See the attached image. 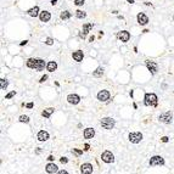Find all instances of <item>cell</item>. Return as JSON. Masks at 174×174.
Here are the masks:
<instances>
[{"instance_id":"cell-1","label":"cell","mask_w":174,"mask_h":174,"mask_svg":"<svg viewBox=\"0 0 174 174\" xmlns=\"http://www.w3.org/2000/svg\"><path fill=\"white\" fill-rule=\"evenodd\" d=\"M144 104L146 106H151V107H155L158 104V97L156 94L153 93H146L145 94V97H144Z\"/></svg>"},{"instance_id":"cell-2","label":"cell","mask_w":174,"mask_h":174,"mask_svg":"<svg viewBox=\"0 0 174 174\" xmlns=\"http://www.w3.org/2000/svg\"><path fill=\"white\" fill-rule=\"evenodd\" d=\"M101 127L104 129H107V130H111V129H113V127H115L116 124V121L113 118H111V117H105V118L101 119Z\"/></svg>"},{"instance_id":"cell-3","label":"cell","mask_w":174,"mask_h":174,"mask_svg":"<svg viewBox=\"0 0 174 174\" xmlns=\"http://www.w3.org/2000/svg\"><path fill=\"white\" fill-rule=\"evenodd\" d=\"M128 140L132 144H139L142 140V134L140 132H133L128 135Z\"/></svg>"},{"instance_id":"cell-4","label":"cell","mask_w":174,"mask_h":174,"mask_svg":"<svg viewBox=\"0 0 174 174\" xmlns=\"http://www.w3.org/2000/svg\"><path fill=\"white\" fill-rule=\"evenodd\" d=\"M101 160L104 161L105 163H112L115 161V156L111 151H104L101 153Z\"/></svg>"},{"instance_id":"cell-5","label":"cell","mask_w":174,"mask_h":174,"mask_svg":"<svg viewBox=\"0 0 174 174\" xmlns=\"http://www.w3.org/2000/svg\"><path fill=\"white\" fill-rule=\"evenodd\" d=\"M172 118H173V116H172V112H164V113H162V115L158 117V119H160V122H162V123L164 124H170L172 123Z\"/></svg>"},{"instance_id":"cell-6","label":"cell","mask_w":174,"mask_h":174,"mask_svg":"<svg viewBox=\"0 0 174 174\" xmlns=\"http://www.w3.org/2000/svg\"><path fill=\"white\" fill-rule=\"evenodd\" d=\"M111 94L108 90H100L97 93V100L101 101V102H106V101L110 100Z\"/></svg>"},{"instance_id":"cell-7","label":"cell","mask_w":174,"mask_h":174,"mask_svg":"<svg viewBox=\"0 0 174 174\" xmlns=\"http://www.w3.org/2000/svg\"><path fill=\"white\" fill-rule=\"evenodd\" d=\"M146 67L147 69L151 72V74H156L158 72V66L155 61H151V60H146Z\"/></svg>"},{"instance_id":"cell-8","label":"cell","mask_w":174,"mask_h":174,"mask_svg":"<svg viewBox=\"0 0 174 174\" xmlns=\"http://www.w3.org/2000/svg\"><path fill=\"white\" fill-rule=\"evenodd\" d=\"M164 164V158L161 156H152L150 160V166H163Z\"/></svg>"},{"instance_id":"cell-9","label":"cell","mask_w":174,"mask_h":174,"mask_svg":"<svg viewBox=\"0 0 174 174\" xmlns=\"http://www.w3.org/2000/svg\"><path fill=\"white\" fill-rule=\"evenodd\" d=\"M117 38H118L122 43H127V41H129V39H130V33H129L128 31H121V32H118V34H117Z\"/></svg>"},{"instance_id":"cell-10","label":"cell","mask_w":174,"mask_h":174,"mask_svg":"<svg viewBox=\"0 0 174 174\" xmlns=\"http://www.w3.org/2000/svg\"><path fill=\"white\" fill-rule=\"evenodd\" d=\"M136 20H138V23H139L140 26H145V24H147V23H149V17H147V16L144 14V12H140V14H138Z\"/></svg>"},{"instance_id":"cell-11","label":"cell","mask_w":174,"mask_h":174,"mask_svg":"<svg viewBox=\"0 0 174 174\" xmlns=\"http://www.w3.org/2000/svg\"><path fill=\"white\" fill-rule=\"evenodd\" d=\"M67 101H68V104H71V105H77V104H79V101H80V96L77 95V94H69L68 96H67Z\"/></svg>"},{"instance_id":"cell-12","label":"cell","mask_w":174,"mask_h":174,"mask_svg":"<svg viewBox=\"0 0 174 174\" xmlns=\"http://www.w3.org/2000/svg\"><path fill=\"white\" fill-rule=\"evenodd\" d=\"M45 170H46V173L54 174V173H57V172H59V167H57L55 163L50 162V163H48V164H46Z\"/></svg>"},{"instance_id":"cell-13","label":"cell","mask_w":174,"mask_h":174,"mask_svg":"<svg viewBox=\"0 0 174 174\" xmlns=\"http://www.w3.org/2000/svg\"><path fill=\"white\" fill-rule=\"evenodd\" d=\"M80 173L82 174H91L93 173V166L90 163H83L80 166Z\"/></svg>"},{"instance_id":"cell-14","label":"cell","mask_w":174,"mask_h":174,"mask_svg":"<svg viewBox=\"0 0 174 174\" xmlns=\"http://www.w3.org/2000/svg\"><path fill=\"white\" fill-rule=\"evenodd\" d=\"M50 19H51V14L49 11H41L39 14V20L41 22H49Z\"/></svg>"},{"instance_id":"cell-15","label":"cell","mask_w":174,"mask_h":174,"mask_svg":"<svg viewBox=\"0 0 174 174\" xmlns=\"http://www.w3.org/2000/svg\"><path fill=\"white\" fill-rule=\"evenodd\" d=\"M49 133L46 132V130H40V132H38L37 134V139L39 141H46L48 139H49Z\"/></svg>"},{"instance_id":"cell-16","label":"cell","mask_w":174,"mask_h":174,"mask_svg":"<svg viewBox=\"0 0 174 174\" xmlns=\"http://www.w3.org/2000/svg\"><path fill=\"white\" fill-rule=\"evenodd\" d=\"M72 57H73V60L76 61V62H80V61H83V57H84V52H83L82 50L74 51L73 54H72Z\"/></svg>"},{"instance_id":"cell-17","label":"cell","mask_w":174,"mask_h":174,"mask_svg":"<svg viewBox=\"0 0 174 174\" xmlns=\"http://www.w3.org/2000/svg\"><path fill=\"white\" fill-rule=\"evenodd\" d=\"M44 67H46L45 61H44L43 59H37V63H35L34 69H35L37 72H40V71H43V69H44Z\"/></svg>"},{"instance_id":"cell-18","label":"cell","mask_w":174,"mask_h":174,"mask_svg":"<svg viewBox=\"0 0 174 174\" xmlns=\"http://www.w3.org/2000/svg\"><path fill=\"white\" fill-rule=\"evenodd\" d=\"M83 135H84L85 139H93V136L95 135V130H94L93 128H87L85 130H84Z\"/></svg>"},{"instance_id":"cell-19","label":"cell","mask_w":174,"mask_h":174,"mask_svg":"<svg viewBox=\"0 0 174 174\" xmlns=\"http://www.w3.org/2000/svg\"><path fill=\"white\" fill-rule=\"evenodd\" d=\"M27 14L31 16V17H37V16H39V7L38 6H34V7H32V9H29L27 11Z\"/></svg>"},{"instance_id":"cell-20","label":"cell","mask_w":174,"mask_h":174,"mask_svg":"<svg viewBox=\"0 0 174 174\" xmlns=\"http://www.w3.org/2000/svg\"><path fill=\"white\" fill-rule=\"evenodd\" d=\"M46 69L49 71V72H54L57 69V63H56V61H50V62H48L46 63Z\"/></svg>"},{"instance_id":"cell-21","label":"cell","mask_w":174,"mask_h":174,"mask_svg":"<svg viewBox=\"0 0 174 174\" xmlns=\"http://www.w3.org/2000/svg\"><path fill=\"white\" fill-rule=\"evenodd\" d=\"M54 111H55V108H52V107H49V108H46V110H44L43 112H41V116L44 117V118H49L52 113H54Z\"/></svg>"},{"instance_id":"cell-22","label":"cell","mask_w":174,"mask_h":174,"mask_svg":"<svg viewBox=\"0 0 174 174\" xmlns=\"http://www.w3.org/2000/svg\"><path fill=\"white\" fill-rule=\"evenodd\" d=\"M93 27H94V24H93V23H85V24H83V31L82 32L84 33V34H88V33L93 29Z\"/></svg>"},{"instance_id":"cell-23","label":"cell","mask_w":174,"mask_h":174,"mask_svg":"<svg viewBox=\"0 0 174 174\" xmlns=\"http://www.w3.org/2000/svg\"><path fill=\"white\" fill-rule=\"evenodd\" d=\"M71 16H72V14L69 12L68 10H65V11H62V12H61V15H60V19L65 21V20H69V19H71Z\"/></svg>"},{"instance_id":"cell-24","label":"cell","mask_w":174,"mask_h":174,"mask_svg":"<svg viewBox=\"0 0 174 174\" xmlns=\"http://www.w3.org/2000/svg\"><path fill=\"white\" fill-rule=\"evenodd\" d=\"M35 63H37V59H28L27 60V67L28 68H32L34 69V67H35Z\"/></svg>"},{"instance_id":"cell-25","label":"cell","mask_w":174,"mask_h":174,"mask_svg":"<svg viewBox=\"0 0 174 174\" xmlns=\"http://www.w3.org/2000/svg\"><path fill=\"white\" fill-rule=\"evenodd\" d=\"M102 74H104V68H102V67H97V68L93 72V76H94V77H102Z\"/></svg>"},{"instance_id":"cell-26","label":"cell","mask_w":174,"mask_h":174,"mask_svg":"<svg viewBox=\"0 0 174 174\" xmlns=\"http://www.w3.org/2000/svg\"><path fill=\"white\" fill-rule=\"evenodd\" d=\"M7 85H9V80L1 78V79H0V88H1V90H6Z\"/></svg>"},{"instance_id":"cell-27","label":"cell","mask_w":174,"mask_h":174,"mask_svg":"<svg viewBox=\"0 0 174 174\" xmlns=\"http://www.w3.org/2000/svg\"><path fill=\"white\" fill-rule=\"evenodd\" d=\"M76 17H77V19H85V17H87V12H85V11H82V10H77V11H76Z\"/></svg>"},{"instance_id":"cell-28","label":"cell","mask_w":174,"mask_h":174,"mask_svg":"<svg viewBox=\"0 0 174 174\" xmlns=\"http://www.w3.org/2000/svg\"><path fill=\"white\" fill-rule=\"evenodd\" d=\"M19 121L21 123H29V117L28 116H20Z\"/></svg>"},{"instance_id":"cell-29","label":"cell","mask_w":174,"mask_h":174,"mask_svg":"<svg viewBox=\"0 0 174 174\" xmlns=\"http://www.w3.org/2000/svg\"><path fill=\"white\" fill-rule=\"evenodd\" d=\"M73 3L76 6H83L85 4V0H73Z\"/></svg>"},{"instance_id":"cell-30","label":"cell","mask_w":174,"mask_h":174,"mask_svg":"<svg viewBox=\"0 0 174 174\" xmlns=\"http://www.w3.org/2000/svg\"><path fill=\"white\" fill-rule=\"evenodd\" d=\"M45 44L46 45H52V44H54V39H52V38H46Z\"/></svg>"},{"instance_id":"cell-31","label":"cell","mask_w":174,"mask_h":174,"mask_svg":"<svg viewBox=\"0 0 174 174\" xmlns=\"http://www.w3.org/2000/svg\"><path fill=\"white\" fill-rule=\"evenodd\" d=\"M60 162H61L62 164H66V163L68 162V158H67V157H61V158H60Z\"/></svg>"},{"instance_id":"cell-32","label":"cell","mask_w":174,"mask_h":174,"mask_svg":"<svg viewBox=\"0 0 174 174\" xmlns=\"http://www.w3.org/2000/svg\"><path fill=\"white\" fill-rule=\"evenodd\" d=\"M14 95H16V91H15V90H14V91H11V93H9V94L5 96V99H11Z\"/></svg>"},{"instance_id":"cell-33","label":"cell","mask_w":174,"mask_h":174,"mask_svg":"<svg viewBox=\"0 0 174 174\" xmlns=\"http://www.w3.org/2000/svg\"><path fill=\"white\" fill-rule=\"evenodd\" d=\"M72 152H74V153H76V155H83V151L82 150H78V149H73V150H72Z\"/></svg>"},{"instance_id":"cell-34","label":"cell","mask_w":174,"mask_h":174,"mask_svg":"<svg viewBox=\"0 0 174 174\" xmlns=\"http://www.w3.org/2000/svg\"><path fill=\"white\" fill-rule=\"evenodd\" d=\"M46 79H48V76H46V74H44V76H43V77L40 78V80H39V83H44L46 80Z\"/></svg>"},{"instance_id":"cell-35","label":"cell","mask_w":174,"mask_h":174,"mask_svg":"<svg viewBox=\"0 0 174 174\" xmlns=\"http://www.w3.org/2000/svg\"><path fill=\"white\" fill-rule=\"evenodd\" d=\"M161 140H162V142H168L169 138H168V136H162V138H161Z\"/></svg>"},{"instance_id":"cell-36","label":"cell","mask_w":174,"mask_h":174,"mask_svg":"<svg viewBox=\"0 0 174 174\" xmlns=\"http://www.w3.org/2000/svg\"><path fill=\"white\" fill-rule=\"evenodd\" d=\"M89 150H90V145H89V144H85V145H84V151H89Z\"/></svg>"},{"instance_id":"cell-37","label":"cell","mask_w":174,"mask_h":174,"mask_svg":"<svg viewBox=\"0 0 174 174\" xmlns=\"http://www.w3.org/2000/svg\"><path fill=\"white\" fill-rule=\"evenodd\" d=\"M56 174H68V172H67V170H63V169H62V170H59V172H57Z\"/></svg>"},{"instance_id":"cell-38","label":"cell","mask_w":174,"mask_h":174,"mask_svg":"<svg viewBox=\"0 0 174 174\" xmlns=\"http://www.w3.org/2000/svg\"><path fill=\"white\" fill-rule=\"evenodd\" d=\"M85 37H87V34H84L83 32H79V38H82V39H84Z\"/></svg>"},{"instance_id":"cell-39","label":"cell","mask_w":174,"mask_h":174,"mask_svg":"<svg viewBox=\"0 0 174 174\" xmlns=\"http://www.w3.org/2000/svg\"><path fill=\"white\" fill-rule=\"evenodd\" d=\"M26 107L27 108H33V102H28L27 105H26Z\"/></svg>"},{"instance_id":"cell-40","label":"cell","mask_w":174,"mask_h":174,"mask_svg":"<svg viewBox=\"0 0 174 174\" xmlns=\"http://www.w3.org/2000/svg\"><path fill=\"white\" fill-rule=\"evenodd\" d=\"M27 43H28V40H23V41H21V44H20V45H21V46L27 45Z\"/></svg>"},{"instance_id":"cell-41","label":"cell","mask_w":174,"mask_h":174,"mask_svg":"<svg viewBox=\"0 0 174 174\" xmlns=\"http://www.w3.org/2000/svg\"><path fill=\"white\" fill-rule=\"evenodd\" d=\"M55 160V158H54V156H49V157H48V161H50V162H52V161Z\"/></svg>"},{"instance_id":"cell-42","label":"cell","mask_w":174,"mask_h":174,"mask_svg":"<svg viewBox=\"0 0 174 174\" xmlns=\"http://www.w3.org/2000/svg\"><path fill=\"white\" fill-rule=\"evenodd\" d=\"M56 4H57V0H51V5L52 6H55Z\"/></svg>"},{"instance_id":"cell-43","label":"cell","mask_w":174,"mask_h":174,"mask_svg":"<svg viewBox=\"0 0 174 174\" xmlns=\"http://www.w3.org/2000/svg\"><path fill=\"white\" fill-rule=\"evenodd\" d=\"M94 39H95V37H94V35H91V37L89 38V41H90V43H93V41H94Z\"/></svg>"},{"instance_id":"cell-44","label":"cell","mask_w":174,"mask_h":174,"mask_svg":"<svg viewBox=\"0 0 174 174\" xmlns=\"http://www.w3.org/2000/svg\"><path fill=\"white\" fill-rule=\"evenodd\" d=\"M145 5H146V6H152V4H151V3H149V1H146V3H145Z\"/></svg>"},{"instance_id":"cell-45","label":"cell","mask_w":174,"mask_h":174,"mask_svg":"<svg viewBox=\"0 0 174 174\" xmlns=\"http://www.w3.org/2000/svg\"><path fill=\"white\" fill-rule=\"evenodd\" d=\"M127 1H128L129 4H134V0H127Z\"/></svg>"},{"instance_id":"cell-46","label":"cell","mask_w":174,"mask_h":174,"mask_svg":"<svg viewBox=\"0 0 174 174\" xmlns=\"http://www.w3.org/2000/svg\"><path fill=\"white\" fill-rule=\"evenodd\" d=\"M173 21H174V15H173Z\"/></svg>"}]
</instances>
